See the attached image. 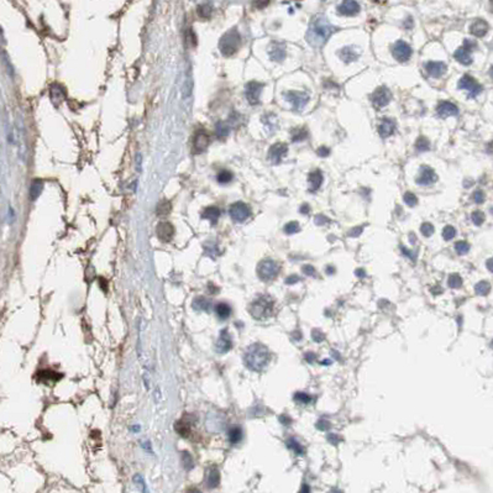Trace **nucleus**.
<instances>
[{"label":"nucleus","instance_id":"20","mask_svg":"<svg viewBox=\"0 0 493 493\" xmlns=\"http://www.w3.org/2000/svg\"><path fill=\"white\" fill-rule=\"evenodd\" d=\"M425 69H427L428 74H429L430 77L438 78V77H441V75L446 72V64L444 63V62L432 61V62H428V63L425 64Z\"/></svg>","mask_w":493,"mask_h":493},{"label":"nucleus","instance_id":"44","mask_svg":"<svg viewBox=\"0 0 493 493\" xmlns=\"http://www.w3.org/2000/svg\"><path fill=\"white\" fill-rule=\"evenodd\" d=\"M403 199H404V202H406L407 206H409V207H416L417 204H418V198H417V196L411 192H407L406 194H404Z\"/></svg>","mask_w":493,"mask_h":493},{"label":"nucleus","instance_id":"7","mask_svg":"<svg viewBox=\"0 0 493 493\" xmlns=\"http://www.w3.org/2000/svg\"><path fill=\"white\" fill-rule=\"evenodd\" d=\"M284 96L285 99L293 105L294 110H298V112L303 110L304 107H306L309 101V94L304 93V91L290 90V91H287V93H284Z\"/></svg>","mask_w":493,"mask_h":493},{"label":"nucleus","instance_id":"6","mask_svg":"<svg viewBox=\"0 0 493 493\" xmlns=\"http://www.w3.org/2000/svg\"><path fill=\"white\" fill-rule=\"evenodd\" d=\"M229 214L230 217L233 218V220L238 223H244L245 220H247L251 215V209L247 204L242 203V202H236L234 203L233 206L230 207L229 209Z\"/></svg>","mask_w":493,"mask_h":493},{"label":"nucleus","instance_id":"37","mask_svg":"<svg viewBox=\"0 0 493 493\" xmlns=\"http://www.w3.org/2000/svg\"><path fill=\"white\" fill-rule=\"evenodd\" d=\"M229 133H230V126H229V124H226V123H218V125H217V135H218V137L223 139V137L228 136Z\"/></svg>","mask_w":493,"mask_h":493},{"label":"nucleus","instance_id":"5","mask_svg":"<svg viewBox=\"0 0 493 493\" xmlns=\"http://www.w3.org/2000/svg\"><path fill=\"white\" fill-rule=\"evenodd\" d=\"M279 272V265L273 260H263L258 263L257 274L262 281L268 282L276 278Z\"/></svg>","mask_w":493,"mask_h":493},{"label":"nucleus","instance_id":"61","mask_svg":"<svg viewBox=\"0 0 493 493\" xmlns=\"http://www.w3.org/2000/svg\"><path fill=\"white\" fill-rule=\"evenodd\" d=\"M327 273H334V268H327Z\"/></svg>","mask_w":493,"mask_h":493},{"label":"nucleus","instance_id":"60","mask_svg":"<svg viewBox=\"0 0 493 493\" xmlns=\"http://www.w3.org/2000/svg\"><path fill=\"white\" fill-rule=\"evenodd\" d=\"M306 359H307V361H309V362L312 363L315 359V355L314 354H306Z\"/></svg>","mask_w":493,"mask_h":493},{"label":"nucleus","instance_id":"29","mask_svg":"<svg viewBox=\"0 0 493 493\" xmlns=\"http://www.w3.org/2000/svg\"><path fill=\"white\" fill-rule=\"evenodd\" d=\"M215 313H217L218 318H219L220 320L228 319V318L231 315L230 306L226 303L217 304V306H215Z\"/></svg>","mask_w":493,"mask_h":493},{"label":"nucleus","instance_id":"23","mask_svg":"<svg viewBox=\"0 0 493 493\" xmlns=\"http://www.w3.org/2000/svg\"><path fill=\"white\" fill-rule=\"evenodd\" d=\"M269 55H271V58L276 62H282L287 56L285 53V46L281 44H273L272 46L271 51H269Z\"/></svg>","mask_w":493,"mask_h":493},{"label":"nucleus","instance_id":"4","mask_svg":"<svg viewBox=\"0 0 493 493\" xmlns=\"http://www.w3.org/2000/svg\"><path fill=\"white\" fill-rule=\"evenodd\" d=\"M240 45H241L240 35L235 30H231L226 32L224 36L222 37V40H220V52L224 56H233L234 53L238 52Z\"/></svg>","mask_w":493,"mask_h":493},{"label":"nucleus","instance_id":"11","mask_svg":"<svg viewBox=\"0 0 493 493\" xmlns=\"http://www.w3.org/2000/svg\"><path fill=\"white\" fill-rule=\"evenodd\" d=\"M473 46H475V44H472V42H471V41L466 40V41L463 42L462 47H460L459 50H457L456 52H455V55H454L455 60L459 61L460 63L465 64V66H468V64L472 63V56H471V50H472V48H473Z\"/></svg>","mask_w":493,"mask_h":493},{"label":"nucleus","instance_id":"17","mask_svg":"<svg viewBox=\"0 0 493 493\" xmlns=\"http://www.w3.org/2000/svg\"><path fill=\"white\" fill-rule=\"evenodd\" d=\"M231 346H233V340H231L230 334L228 333V330H223L218 339L217 345H215V350L219 354H225L231 349Z\"/></svg>","mask_w":493,"mask_h":493},{"label":"nucleus","instance_id":"53","mask_svg":"<svg viewBox=\"0 0 493 493\" xmlns=\"http://www.w3.org/2000/svg\"><path fill=\"white\" fill-rule=\"evenodd\" d=\"M329 152H330V151H329L328 147H325V146L319 147V149L317 150V153L320 156V157H327V156L329 155Z\"/></svg>","mask_w":493,"mask_h":493},{"label":"nucleus","instance_id":"62","mask_svg":"<svg viewBox=\"0 0 493 493\" xmlns=\"http://www.w3.org/2000/svg\"><path fill=\"white\" fill-rule=\"evenodd\" d=\"M491 262H492V261H491V260H488V269H489V271H491V269H492V267H491Z\"/></svg>","mask_w":493,"mask_h":493},{"label":"nucleus","instance_id":"34","mask_svg":"<svg viewBox=\"0 0 493 493\" xmlns=\"http://www.w3.org/2000/svg\"><path fill=\"white\" fill-rule=\"evenodd\" d=\"M171 209H172L171 203H169L168 201H162L158 203L156 213H157V215H160V217H164V215H168L169 213H171Z\"/></svg>","mask_w":493,"mask_h":493},{"label":"nucleus","instance_id":"24","mask_svg":"<svg viewBox=\"0 0 493 493\" xmlns=\"http://www.w3.org/2000/svg\"><path fill=\"white\" fill-rule=\"evenodd\" d=\"M340 57L343 58L344 62L346 63H351V62L356 61L359 58V53L355 51V48L352 46H347V47H344L343 50L340 51Z\"/></svg>","mask_w":493,"mask_h":493},{"label":"nucleus","instance_id":"28","mask_svg":"<svg viewBox=\"0 0 493 493\" xmlns=\"http://www.w3.org/2000/svg\"><path fill=\"white\" fill-rule=\"evenodd\" d=\"M44 189V180L42 179H34L30 187V198L32 201L37 199Z\"/></svg>","mask_w":493,"mask_h":493},{"label":"nucleus","instance_id":"25","mask_svg":"<svg viewBox=\"0 0 493 493\" xmlns=\"http://www.w3.org/2000/svg\"><path fill=\"white\" fill-rule=\"evenodd\" d=\"M202 217H203V219L209 220V222L214 225L217 224L218 219H219L220 210L219 208H217V207H208V208H206V210L203 212Z\"/></svg>","mask_w":493,"mask_h":493},{"label":"nucleus","instance_id":"58","mask_svg":"<svg viewBox=\"0 0 493 493\" xmlns=\"http://www.w3.org/2000/svg\"><path fill=\"white\" fill-rule=\"evenodd\" d=\"M309 210H311V208H309L308 204H303V206L301 207V213H302V214H308Z\"/></svg>","mask_w":493,"mask_h":493},{"label":"nucleus","instance_id":"51","mask_svg":"<svg viewBox=\"0 0 493 493\" xmlns=\"http://www.w3.org/2000/svg\"><path fill=\"white\" fill-rule=\"evenodd\" d=\"M183 463H184V467L187 468V470H190V468L193 467L192 456H190L188 452H184V454H183Z\"/></svg>","mask_w":493,"mask_h":493},{"label":"nucleus","instance_id":"39","mask_svg":"<svg viewBox=\"0 0 493 493\" xmlns=\"http://www.w3.org/2000/svg\"><path fill=\"white\" fill-rule=\"evenodd\" d=\"M218 182L222 183V184H226V183L231 182L233 180V173L229 171H222L217 177Z\"/></svg>","mask_w":493,"mask_h":493},{"label":"nucleus","instance_id":"42","mask_svg":"<svg viewBox=\"0 0 493 493\" xmlns=\"http://www.w3.org/2000/svg\"><path fill=\"white\" fill-rule=\"evenodd\" d=\"M475 289H476V293H477V294L486 295L489 290V283H487V282H484V281L479 282V283L476 284Z\"/></svg>","mask_w":493,"mask_h":493},{"label":"nucleus","instance_id":"38","mask_svg":"<svg viewBox=\"0 0 493 493\" xmlns=\"http://www.w3.org/2000/svg\"><path fill=\"white\" fill-rule=\"evenodd\" d=\"M294 401L299 404H303V406H307L312 402L311 396L307 395V393H295L294 395Z\"/></svg>","mask_w":493,"mask_h":493},{"label":"nucleus","instance_id":"30","mask_svg":"<svg viewBox=\"0 0 493 493\" xmlns=\"http://www.w3.org/2000/svg\"><path fill=\"white\" fill-rule=\"evenodd\" d=\"M219 481H220L219 471H218L215 467H212L208 471V475H207V483H208L209 487H217L218 484H219Z\"/></svg>","mask_w":493,"mask_h":493},{"label":"nucleus","instance_id":"49","mask_svg":"<svg viewBox=\"0 0 493 493\" xmlns=\"http://www.w3.org/2000/svg\"><path fill=\"white\" fill-rule=\"evenodd\" d=\"M307 136H308V133L304 129H298V130L293 131V141H302Z\"/></svg>","mask_w":493,"mask_h":493},{"label":"nucleus","instance_id":"15","mask_svg":"<svg viewBox=\"0 0 493 493\" xmlns=\"http://www.w3.org/2000/svg\"><path fill=\"white\" fill-rule=\"evenodd\" d=\"M156 234H157V238L162 242L171 241L174 236V226L168 222L160 223L156 228Z\"/></svg>","mask_w":493,"mask_h":493},{"label":"nucleus","instance_id":"40","mask_svg":"<svg viewBox=\"0 0 493 493\" xmlns=\"http://www.w3.org/2000/svg\"><path fill=\"white\" fill-rule=\"evenodd\" d=\"M449 285L451 288H460L462 285V279L460 277V274L457 273H452L451 276L449 277Z\"/></svg>","mask_w":493,"mask_h":493},{"label":"nucleus","instance_id":"19","mask_svg":"<svg viewBox=\"0 0 493 493\" xmlns=\"http://www.w3.org/2000/svg\"><path fill=\"white\" fill-rule=\"evenodd\" d=\"M438 115L440 118H448V117H456L459 114V109L455 104L450 103V102H441L438 105Z\"/></svg>","mask_w":493,"mask_h":493},{"label":"nucleus","instance_id":"32","mask_svg":"<svg viewBox=\"0 0 493 493\" xmlns=\"http://www.w3.org/2000/svg\"><path fill=\"white\" fill-rule=\"evenodd\" d=\"M242 439V430L239 427H233L229 430V440L231 444H238Z\"/></svg>","mask_w":493,"mask_h":493},{"label":"nucleus","instance_id":"43","mask_svg":"<svg viewBox=\"0 0 493 493\" xmlns=\"http://www.w3.org/2000/svg\"><path fill=\"white\" fill-rule=\"evenodd\" d=\"M455 249H456L457 254L459 255H465L467 254L468 250H470V245H468L466 241H459L455 244Z\"/></svg>","mask_w":493,"mask_h":493},{"label":"nucleus","instance_id":"48","mask_svg":"<svg viewBox=\"0 0 493 493\" xmlns=\"http://www.w3.org/2000/svg\"><path fill=\"white\" fill-rule=\"evenodd\" d=\"M420 231H422L423 235L429 238V236H432L434 234V226L430 224V223H424V224L422 225V228H420Z\"/></svg>","mask_w":493,"mask_h":493},{"label":"nucleus","instance_id":"52","mask_svg":"<svg viewBox=\"0 0 493 493\" xmlns=\"http://www.w3.org/2000/svg\"><path fill=\"white\" fill-rule=\"evenodd\" d=\"M324 339H325L324 334L320 333L319 330H313V340L314 341H318V343H320V341H323Z\"/></svg>","mask_w":493,"mask_h":493},{"label":"nucleus","instance_id":"46","mask_svg":"<svg viewBox=\"0 0 493 493\" xmlns=\"http://www.w3.org/2000/svg\"><path fill=\"white\" fill-rule=\"evenodd\" d=\"M455 235H456V230H455V228H452L451 225H448V226H445L444 228V230H443V238L445 239V240H451V239H454L455 238Z\"/></svg>","mask_w":493,"mask_h":493},{"label":"nucleus","instance_id":"14","mask_svg":"<svg viewBox=\"0 0 493 493\" xmlns=\"http://www.w3.org/2000/svg\"><path fill=\"white\" fill-rule=\"evenodd\" d=\"M288 152V146L283 142H277V144L272 145L271 149L268 151V158L273 164H278L284 157L285 153Z\"/></svg>","mask_w":493,"mask_h":493},{"label":"nucleus","instance_id":"55","mask_svg":"<svg viewBox=\"0 0 493 493\" xmlns=\"http://www.w3.org/2000/svg\"><path fill=\"white\" fill-rule=\"evenodd\" d=\"M303 272L306 274H308V276H314L315 274V269L312 266H304Z\"/></svg>","mask_w":493,"mask_h":493},{"label":"nucleus","instance_id":"47","mask_svg":"<svg viewBox=\"0 0 493 493\" xmlns=\"http://www.w3.org/2000/svg\"><path fill=\"white\" fill-rule=\"evenodd\" d=\"M471 218H472L473 224H476L477 226L483 224L484 219H486V217H484L483 213L479 212V210H477V212H473L472 213V217H471Z\"/></svg>","mask_w":493,"mask_h":493},{"label":"nucleus","instance_id":"22","mask_svg":"<svg viewBox=\"0 0 493 493\" xmlns=\"http://www.w3.org/2000/svg\"><path fill=\"white\" fill-rule=\"evenodd\" d=\"M61 377H62L61 373L55 372V371L52 370H44V371H40V372L37 373V379H39L40 382H44V383H47V384L50 383V382L58 381V379H61Z\"/></svg>","mask_w":493,"mask_h":493},{"label":"nucleus","instance_id":"27","mask_svg":"<svg viewBox=\"0 0 493 493\" xmlns=\"http://www.w3.org/2000/svg\"><path fill=\"white\" fill-rule=\"evenodd\" d=\"M395 128H396L395 123H393L392 120L384 119L381 123V125H379L378 133L382 137H388L393 134V131H395Z\"/></svg>","mask_w":493,"mask_h":493},{"label":"nucleus","instance_id":"50","mask_svg":"<svg viewBox=\"0 0 493 493\" xmlns=\"http://www.w3.org/2000/svg\"><path fill=\"white\" fill-rule=\"evenodd\" d=\"M472 199L475 203L481 204L483 203L484 199H486V195H484V193L482 192V190H476V192L472 194Z\"/></svg>","mask_w":493,"mask_h":493},{"label":"nucleus","instance_id":"9","mask_svg":"<svg viewBox=\"0 0 493 493\" xmlns=\"http://www.w3.org/2000/svg\"><path fill=\"white\" fill-rule=\"evenodd\" d=\"M263 84L258 82H250L246 84L245 88V95H246L247 102L251 105H256L260 103V96L262 93Z\"/></svg>","mask_w":493,"mask_h":493},{"label":"nucleus","instance_id":"59","mask_svg":"<svg viewBox=\"0 0 493 493\" xmlns=\"http://www.w3.org/2000/svg\"><path fill=\"white\" fill-rule=\"evenodd\" d=\"M361 231H362V228L354 229V230H352V231H350V236H359L360 234H361Z\"/></svg>","mask_w":493,"mask_h":493},{"label":"nucleus","instance_id":"57","mask_svg":"<svg viewBox=\"0 0 493 493\" xmlns=\"http://www.w3.org/2000/svg\"><path fill=\"white\" fill-rule=\"evenodd\" d=\"M268 2H269V0H257V2H256V7H257V8L266 7V5L268 4Z\"/></svg>","mask_w":493,"mask_h":493},{"label":"nucleus","instance_id":"31","mask_svg":"<svg viewBox=\"0 0 493 493\" xmlns=\"http://www.w3.org/2000/svg\"><path fill=\"white\" fill-rule=\"evenodd\" d=\"M210 306H212V303L206 297H198L193 302V307H194V309H198V311H209Z\"/></svg>","mask_w":493,"mask_h":493},{"label":"nucleus","instance_id":"41","mask_svg":"<svg viewBox=\"0 0 493 493\" xmlns=\"http://www.w3.org/2000/svg\"><path fill=\"white\" fill-rule=\"evenodd\" d=\"M416 147H417V150L418 151H427V150H429V141H428V139L427 137H424V136H420L418 140H417V144H416Z\"/></svg>","mask_w":493,"mask_h":493},{"label":"nucleus","instance_id":"3","mask_svg":"<svg viewBox=\"0 0 493 493\" xmlns=\"http://www.w3.org/2000/svg\"><path fill=\"white\" fill-rule=\"evenodd\" d=\"M274 302L269 295H260L250 306V313L255 319H267L273 313Z\"/></svg>","mask_w":493,"mask_h":493},{"label":"nucleus","instance_id":"2","mask_svg":"<svg viewBox=\"0 0 493 493\" xmlns=\"http://www.w3.org/2000/svg\"><path fill=\"white\" fill-rule=\"evenodd\" d=\"M333 32L334 29L331 28L330 24L325 23V21H318L309 31L308 36H307V41L313 47H322L328 41Z\"/></svg>","mask_w":493,"mask_h":493},{"label":"nucleus","instance_id":"13","mask_svg":"<svg viewBox=\"0 0 493 493\" xmlns=\"http://www.w3.org/2000/svg\"><path fill=\"white\" fill-rule=\"evenodd\" d=\"M392 53L397 61L407 62L412 56V47L407 42L397 41L393 45Z\"/></svg>","mask_w":493,"mask_h":493},{"label":"nucleus","instance_id":"36","mask_svg":"<svg viewBox=\"0 0 493 493\" xmlns=\"http://www.w3.org/2000/svg\"><path fill=\"white\" fill-rule=\"evenodd\" d=\"M287 446L289 449H292L297 455H303L304 452H306V450H304L303 446H302L294 438H290L289 440L287 441Z\"/></svg>","mask_w":493,"mask_h":493},{"label":"nucleus","instance_id":"45","mask_svg":"<svg viewBox=\"0 0 493 493\" xmlns=\"http://www.w3.org/2000/svg\"><path fill=\"white\" fill-rule=\"evenodd\" d=\"M299 224L297 222H290V223H288V224H285L284 226V233L285 234H289V235H292V234H295V233H298L299 231Z\"/></svg>","mask_w":493,"mask_h":493},{"label":"nucleus","instance_id":"18","mask_svg":"<svg viewBox=\"0 0 493 493\" xmlns=\"http://www.w3.org/2000/svg\"><path fill=\"white\" fill-rule=\"evenodd\" d=\"M436 180H438V176H436L435 171L433 168H430V167L424 166L422 168V172H420V176L417 179V182L420 185H429L435 183Z\"/></svg>","mask_w":493,"mask_h":493},{"label":"nucleus","instance_id":"8","mask_svg":"<svg viewBox=\"0 0 493 493\" xmlns=\"http://www.w3.org/2000/svg\"><path fill=\"white\" fill-rule=\"evenodd\" d=\"M459 88L460 89H466L470 93V96H477L479 93L482 91V85L479 84L477 80L475 78H472L471 75L465 74L461 79L459 80Z\"/></svg>","mask_w":493,"mask_h":493},{"label":"nucleus","instance_id":"56","mask_svg":"<svg viewBox=\"0 0 493 493\" xmlns=\"http://www.w3.org/2000/svg\"><path fill=\"white\" fill-rule=\"evenodd\" d=\"M298 281H299V278H298L297 276H290L289 278L285 279V283L293 284V283H295V282H298Z\"/></svg>","mask_w":493,"mask_h":493},{"label":"nucleus","instance_id":"35","mask_svg":"<svg viewBox=\"0 0 493 493\" xmlns=\"http://www.w3.org/2000/svg\"><path fill=\"white\" fill-rule=\"evenodd\" d=\"M471 32H472V34L477 37L484 36V35H486V32H487V24L482 23V21H478L477 24H475V25L472 26V29H471Z\"/></svg>","mask_w":493,"mask_h":493},{"label":"nucleus","instance_id":"12","mask_svg":"<svg viewBox=\"0 0 493 493\" xmlns=\"http://www.w3.org/2000/svg\"><path fill=\"white\" fill-rule=\"evenodd\" d=\"M210 137L206 130H198L195 133L194 139H193V152L195 155L204 152L209 146Z\"/></svg>","mask_w":493,"mask_h":493},{"label":"nucleus","instance_id":"33","mask_svg":"<svg viewBox=\"0 0 493 493\" xmlns=\"http://www.w3.org/2000/svg\"><path fill=\"white\" fill-rule=\"evenodd\" d=\"M357 10H359V7H357L356 3H354V2H352V0H349V2H346L343 5V7H341L340 12L343 13V14L352 15V14H355V13H356Z\"/></svg>","mask_w":493,"mask_h":493},{"label":"nucleus","instance_id":"1","mask_svg":"<svg viewBox=\"0 0 493 493\" xmlns=\"http://www.w3.org/2000/svg\"><path fill=\"white\" fill-rule=\"evenodd\" d=\"M271 354L268 349L262 344H252L246 349L244 354L245 365L252 371H262L268 366Z\"/></svg>","mask_w":493,"mask_h":493},{"label":"nucleus","instance_id":"26","mask_svg":"<svg viewBox=\"0 0 493 493\" xmlns=\"http://www.w3.org/2000/svg\"><path fill=\"white\" fill-rule=\"evenodd\" d=\"M309 183H311L312 192L319 189L320 185H322L323 183V173L320 169H317V171L312 172V173L309 174Z\"/></svg>","mask_w":493,"mask_h":493},{"label":"nucleus","instance_id":"21","mask_svg":"<svg viewBox=\"0 0 493 493\" xmlns=\"http://www.w3.org/2000/svg\"><path fill=\"white\" fill-rule=\"evenodd\" d=\"M174 429H176V432L178 433L180 436H183V438H188L190 432H192V423L188 420V418H185L184 417V418H182L176 423Z\"/></svg>","mask_w":493,"mask_h":493},{"label":"nucleus","instance_id":"10","mask_svg":"<svg viewBox=\"0 0 493 493\" xmlns=\"http://www.w3.org/2000/svg\"><path fill=\"white\" fill-rule=\"evenodd\" d=\"M390 99H392V93L387 87H379L372 94V103L377 109H382V108L386 107L390 102Z\"/></svg>","mask_w":493,"mask_h":493},{"label":"nucleus","instance_id":"54","mask_svg":"<svg viewBox=\"0 0 493 493\" xmlns=\"http://www.w3.org/2000/svg\"><path fill=\"white\" fill-rule=\"evenodd\" d=\"M327 222H328V219L324 217V215H318V217H315V224L317 225H323V224H325Z\"/></svg>","mask_w":493,"mask_h":493},{"label":"nucleus","instance_id":"16","mask_svg":"<svg viewBox=\"0 0 493 493\" xmlns=\"http://www.w3.org/2000/svg\"><path fill=\"white\" fill-rule=\"evenodd\" d=\"M66 96H67V90L63 85L58 84V83H53V84L50 87L51 102H52L56 107H58V105L63 103V102L66 101Z\"/></svg>","mask_w":493,"mask_h":493}]
</instances>
